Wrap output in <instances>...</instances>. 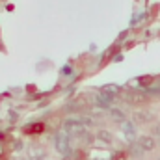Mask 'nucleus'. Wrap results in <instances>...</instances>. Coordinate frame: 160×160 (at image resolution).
I'll return each mask as SVG.
<instances>
[{"label": "nucleus", "mask_w": 160, "mask_h": 160, "mask_svg": "<svg viewBox=\"0 0 160 160\" xmlns=\"http://www.w3.org/2000/svg\"><path fill=\"white\" fill-rule=\"evenodd\" d=\"M157 134H158V138H160V127H157Z\"/></svg>", "instance_id": "nucleus-15"}, {"label": "nucleus", "mask_w": 160, "mask_h": 160, "mask_svg": "<svg viewBox=\"0 0 160 160\" xmlns=\"http://www.w3.org/2000/svg\"><path fill=\"white\" fill-rule=\"evenodd\" d=\"M110 118H112L114 121H118V123H123V121H127L125 114H123L121 110H118V108H110Z\"/></svg>", "instance_id": "nucleus-11"}, {"label": "nucleus", "mask_w": 160, "mask_h": 160, "mask_svg": "<svg viewBox=\"0 0 160 160\" xmlns=\"http://www.w3.org/2000/svg\"><path fill=\"white\" fill-rule=\"evenodd\" d=\"M121 91H123V88L118 86V84H104V86L101 88V93L108 95L110 99H116L118 95H121Z\"/></svg>", "instance_id": "nucleus-6"}, {"label": "nucleus", "mask_w": 160, "mask_h": 160, "mask_svg": "<svg viewBox=\"0 0 160 160\" xmlns=\"http://www.w3.org/2000/svg\"><path fill=\"white\" fill-rule=\"evenodd\" d=\"M62 160H80V158L77 157V155H67V157H63Z\"/></svg>", "instance_id": "nucleus-14"}, {"label": "nucleus", "mask_w": 160, "mask_h": 160, "mask_svg": "<svg viewBox=\"0 0 160 160\" xmlns=\"http://www.w3.org/2000/svg\"><path fill=\"white\" fill-rule=\"evenodd\" d=\"M121 132H123V136L128 143L136 142V127H134L132 121H123L121 123Z\"/></svg>", "instance_id": "nucleus-4"}, {"label": "nucleus", "mask_w": 160, "mask_h": 160, "mask_svg": "<svg viewBox=\"0 0 160 160\" xmlns=\"http://www.w3.org/2000/svg\"><path fill=\"white\" fill-rule=\"evenodd\" d=\"M136 145H138L143 153H147V151H153V149L157 147V142H155L153 136H138Z\"/></svg>", "instance_id": "nucleus-5"}, {"label": "nucleus", "mask_w": 160, "mask_h": 160, "mask_svg": "<svg viewBox=\"0 0 160 160\" xmlns=\"http://www.w3.org/2000/svg\"><path fill=\"white\" fill-rule=\"evenodd\" d=\"M158 160H160V158H158Z\"/></svg>", "instance_id": "nucleus-16"}, {"label": "nucleus", "mask_w": 160, "mask_h": 160, "mask_svg": "<svg viewBox=\"0 0 160 160\" xmlns=\"http://www.w3.org/2000/svg\"><path fill=\"white\" fill-rule=\"evenodd\" d=\"M63 132H65L69 138H71V136H73V138H75V136H77V138H82V136L88 132V128L82 125V121H80L78 118H69V119L63 121Z\"/></svg>", "instance_id": "nucleus-1"}, {"label": "nucleus", "mask_w": 160, "mask_h": 160, "mask_svg": "<svg viewBox=\"0 0 160 160\" xmlns=\"http://www.w3.org/2000/svg\"><path fill=\"white\" fill-rule=\"evenodd\" d=\"M112 101H114V99H110V97H108V95H104V93L95 95V102H97V106H99V108L110 110V108H112Z\"/></svg>", "instance_id": "nucleus-9"}, {"label": "nucleus", "mask_w": 160, "mask_h": 160, "mask_svg": "<svg viewBox=\"0 0 160 160\" xmlns=\"http://www.w3.org/2000/svg\"><path fill=\"white\" fill-rule=\"evenodd\" d=\"M54 147H56V151L60 153V155H69L71 153V138L63 132V130H60L56 136H54Z\"/></svg>", "instance_id": "nucleus-3"}, {"label": "nucleus", "mask_w": 160, "mask_h": 160, "mask_svg": "<svg viewBox=\"0 0 160 160\" xmlns=\"http://www.w3.org/2000/svg\"><path fill=\"white\" fill-rule=\"evenodd\" d=\"M95 138H97L101 143H104V145H112V143H114V134H112L110 130H104V128L99 130Z\"/></svg>", "instance_id": "nucleus-10"}, {"label": "nucleus", "mask_w": 160, "mask_h": 160, "mask_svg": "<svg viewBox=\"0 0 160 160\" xmlns=\"http://www.w3.org/2000/svg\"><path fill=\"white\" fill-rule=\"evenodd\" d=\"M151 118H153L151 114H140V112H136V121H142V123H143V121L151 119Z\"/></svg>", "instance_id": "nucleus-12"}, {"label": "nucleus", "mask_w": 160, "mask_h": 160, "mask_svg": "<svg viewBox=\"0 0 160 160\" xmlns=\"http://www.w3.org/2000/svg\"><path fill=\"white\" fill-rule=\"evenodd\" d=\"M110 160H127V155H125V153H114V155H112V158Z\"/></svg>", "instance_id": "nucleus-13"}, {"label": "nucleus", "mask_w": 160, "mask_h": 160, "mask_svg": "<svg viewBox=\"0 0 160 160\" xmlns=\"http://www.w3.org/2000/svg\"><path fill=\"white\" fill-rule=\"evenodd\" d=\"M88 108V101L84 99V97H78V99H75L69 106H67V112H84Z\"/></svg>", "instance_id": "nucleus-7"}, {"label": "nucleus", "mask_w": 160, "mask_h": 160, "mask_svg": "<svg viewBox=\"0 0 160 160\" xmlns=\"http://www.w3.org/2000/svg\"><path fill=\"white\" fill-rule=\"evenodd\" d=\"M45 157H47V153H45V149L39 147V145H32L28 149V160H43Z\"/></svg>", "instance_id": "nucleus-8"}, {"label": "nucleus", "mask_w": 160, "mask_h": 160, "mask_svg": "<svg viewBox=\"0 0 160 160\" xmlns=\"http://www.w3.org/2000/svg\"><path fill=\"white\" fill-rule=\"evenodd\" d=\"M119 97L127 104H132V106H140V104L147 102V95L142 93V91H138V89H123Z\"/></svg>", "instance_id": "nucleus-2"}]
</instances>
